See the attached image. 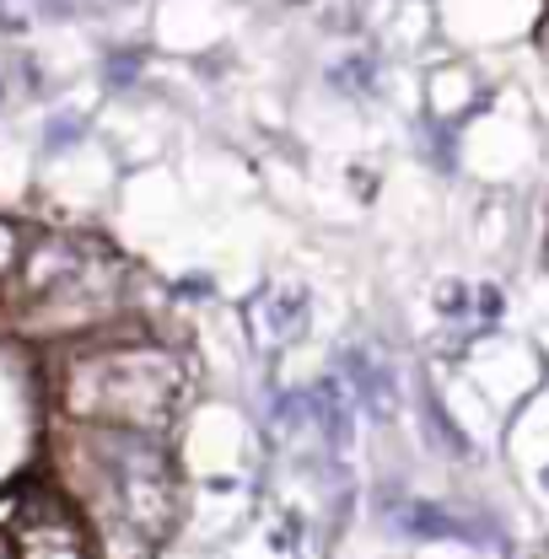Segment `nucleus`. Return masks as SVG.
<instances>
[{"instance_id":"nucleus-2","label":"nucleus","mask_w":549,"mask_h":559,"mask_svg":"<svg viewBox=\"0 0 549 559\" xmlns=\"http://www.w3.org/2000/svg\"><path fill=\"white\" fill-rule=\"evenodd\" d=\"M11 559H92L81 533L66 522V511H33L11 544Z\"/></svg>"},{"instance_id":"nucleus-3","label":"nucleus","mask_w":549,"mask_h":559,"mask_svg":"<svg viewBox=\"0 0 549 559\" xmlns=\"http://www.w3.org/2000/svg\"><path fill=\"white\" fill-rule=\"evenodd\" d=\"M5 270H16V231L0 221V275H5Z\"/></svg>"},{"instance_id":"nucleus-1","label":"nucleus","mask_w":549,"mask_h":559,"mask_svg":"<svg viewBox=\"0 0 549 559\" xmlns=\"http://www.w3.org/2000/svg\"><path fill=\"white\" fill-rule=\"evenodd\" d=\"M178 399V360L162 349H114L97 355L75 371L70 382V409L108 425H156Z\"/></svg>"}]
</instances>
